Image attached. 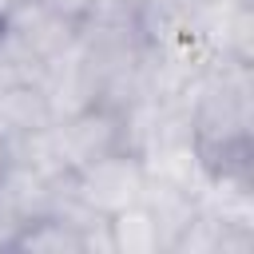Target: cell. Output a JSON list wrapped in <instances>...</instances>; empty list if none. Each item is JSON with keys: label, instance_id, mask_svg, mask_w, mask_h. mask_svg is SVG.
Listing matches in <instances>:
<instances>
[{"label": "cell", "instance_id": "1", "mask_svg": "<svg viewBox=\"0 0 254 254\" xmlns=\"http://www.w3.org/2000/svg\"><path fill=\"white\" fill-rule=\"evenodd\" d=\"M67 187L75 194V202L99 218H111L127 206H135L143 198V187H147V163L139 151H111L79 171L67 175Z\"/></svg>", "mask_w": 254, "mask_h": 254}, {"label": "cell", "instance_id": "2", "mask_svg": "<svg viewBox=\"0 0 254 254\" xmlns=\"http://www.w3.org/2000/svg\"><path fill=\"white\" fill-rule=\"evenodd\" d=\"M79 36V24L32 4V0H20L4 20H0V40H8L20 56H28L32 64L48 67L52 60H60Z\"/></svg>", "mask_w": 254, "mask_h": 254}, {"label": "cell", "instance_id": "3", "mask_svg": "<svg viewBox=\"0 0 254 254\" xmlns=\"http://www.w3.org/2000/svg\"><path fill=\"white\" fill-rule=\"evenodd\" d=\"M56 119L44 83L36 79H16V83H0V139L16 143L24 135L44 131Z\"/></svg>", "mask_w": 254, "mask_h": 254}, {"label": "cell", "instance_id": "4", "mask_svg": "<svg viewBox=\"0 0 254 254\" xmlns=\"http://www.w3.org/2000/svg\"><path fill=\"white\" fill-rule=\"evenodd\" d=\"M32 4H40V8H48V12H56V16L71 20V24H83L95 12L99 0H32Z\"/></svg>", "mask_w": 254, "mask_h": 254}, {"label": "cell", "instance_id": "5", "mask_svg": "<svg viewBox=\"0 0 254 254\" xmlns=\"http://www.w3.org/2000/svg\"><path fill=\"white\" fill-rule=\"evenodd\" d=\"M16 4H20V0H0V20H4V16H8V12L16 8Z\"/></svg>", "mask_w": 254, "mask_h": 254}, {"label": "cell", "instance_id": "6", "mask_svg": "<svg viewBox=\"0 0 254 254\" xmlns=\"http://www.w3.org/2000/svg\"><path fill=\"white\" fill-rule=\"evenodd\" d=\"M4 163H8V143L0 139V167H4Z\"/></svg>", "mask_w": 254, "mask_h": 254}]
</instances>
